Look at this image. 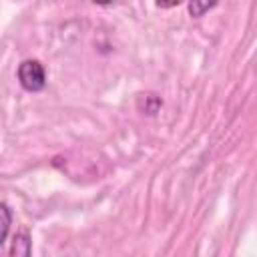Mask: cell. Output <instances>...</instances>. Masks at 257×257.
Listing matches in <instances>:
<instances>
[{"label": "cell", "mask_w": 257, "mask_h": 257, "mask_svg": "<svg viewBox=\"0 0 257 257\" xmlns=\"http://www.w3.org/2000/svg\"><path fill=\"white\" fill-rule=\"evenodd\" d=\"M8 257H32V239L28 237V233H14Z\"/></svg>", "instance_id": "cell-2"}, {"label": "cell", "mask_w": 257, "mask_h": 257, "mask_svg": "<svg viewBox=\"0 0 257 257\" xmlns=\"http://www.w3.org/2000/svg\"><path fill=\"white\" fill-rule=\"evenodd\" d=\"M0 215H2V237H0V243L6 245L8 235H10V225H12V211H10L8 203L0 205Z\"/></svg>", "instance_id": "cell-3"}, {"label": "cell", "mask_w": 257, "mask_h": 257, "mask_svg": "<svg viewBox=\"0 0 257 257\" xmlns=\"http://www.w3.org/2000/svg\"><path fill=\"white\" fill-rule=\"evenodd\" d=\"M181 2H157V8H175L179 6Z\"/></svg>", "instance_id": "cell-6"}, {"label": "cell", "mask_w": 257, "mask_h": 257, "mask_svg": "<svg viewBox=\"0 0 257 257\" xmlns=\"http://www.w3.org/2000/svg\"><path fill=\"white\" fill-rule=\"evenodd\" d=\"M213 8H217V2H197V0H193V2L187 4V10L193 18H201Z\"/></svg>", "instance_id": "cell-4"}, {"label": "cell", "mask_w": 257, "mask_h": 257, "mask_svg": "<svg viewBox=\"0 0 257 257\" xmlns=\"http://www.w3.org/2000/svg\"><path fill=\"white\" fill-rule=\"evenodd\" d=\"M143 96H145V106H141L139 110H143V114H149V116L157 114L161 104H163V100L157 94H143Z\"/></svg>", "instance_id": "cell-5"}, {"label": "cell", "mask_w": 257, "mask_h": 257, "mask_svg": "<svg viewBox=\"0 0 257 257\" xmlns=\"http://www.w3.org/2000/svg\"><path fill=\"white\" fill-rule=\"evenodd\" d=\"M18 84L26 92H42L46 88V68L36 58H26L16 68Z\"/></svg>", "instance_id": "cell-1"}]
</instances>
